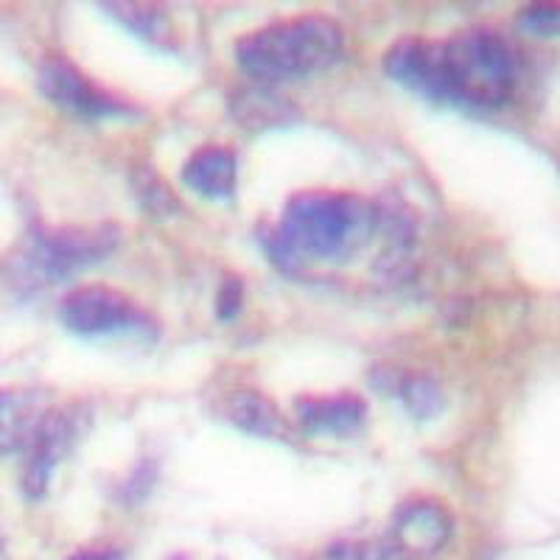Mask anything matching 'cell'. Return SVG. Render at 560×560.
<instances>
[{"label":"cell","mask_w":560,"mask_h":560,"mask_svg":"<svg viewBox=\"0 0 560 560\" xmlns=\"http://www.w3.org/2000/svg\"><path fill=\"white\" fill-rule=\"evenodd\" d=\"M68 560H121V555L107 552V549H90V552H79Z\"/></svg>","instance_id":"cell-18"},{"label":"cell","mask_w":560,"mask_h":560,"mask_svg":"<svg viewBox=\"0 0 560 560\" xmlns=\"http://www.w3.org/2000/svg\"><path fill=\"white\" fill-rule=\"evenodd\" d=\"M236 152L228 147H202L188 158L183 179L208 199H228L236 191Z\"/></svg>","instance_id":"cell-11"},{"label":"cell","mask_w":560,"mask_h":560,"mask_svg":"<svg viewBox=\"0 0 560 560\" xmlns=\"http://www.w3.org/2000/svg\"><path fill=\"white\" fill-rule=\"evenodd\" d=\"M57 404L48 389L7 387L0 389V454L26 459L45 434Z\"/></svg>","instance_id":"cell-6"},{"label":"cell","mask_w":560,"mask_h":560,"mask_svg":"<svg viewBox=\"0 0 560 560\" xmlns=\"http://www.w3.org/2000/svg\"><path fill=\"white\" fill-rule=\"evenodd\" d=\"M113 228L93 230H57L39 233L32 247L26 249V267L37 278L62 280L77 272L79 267L102 261L115 244Z\"/></svg>","instance_id":"cell-4"},{"label":"cell","mask_w":560,"mask_h":560,"mask_svg":"<svg viewBox=\"0 0 560 560\" xmlns=\"http://www.w3.org/2000/svg\"><path fill=\"white\" fill-rule=\"evenodd\" d=\"M39 88L57 107L77 118H113V115H124L127 109L121 98L98 88L77 65L62 57L45 59L39 68Z\"/></svg>","instance_id":"cell-8"},{"label":"cell","mask_w":560,"mask_h":560,"mask_svg":"<svg viewBox=\"0 0 560 560\" xmlns=\"http://www.w3.org/2000/svg\"><path fill=\"white\" fill-rule=\"evenodd\" d=\"M518 82L516 48L490 26H468L440 39V102L497 109Z\"/></svg>","instance_id":"cell-2"},{"label":"cell","mask_w":560,"mask_h":560,"mask_svg":"<svg viewBox=\"0 0 560 560\" xmlns=\"http://www.w3.org/2000/svg\"><path fill=\"white\" fill-rule=\"evenodd\" d=\"M518 23H522V28H527V32L549 37V34L558 32V7H555V3H535V7L522 9Z\"/></svg>","instance_id":"cell-15"},{"label":"cell","mask_w":560,"mask_h":560,"mask_svg":"<svg viewBox=\"0 0 560 560\" xmlns=\"http://www.w3.org/2000/svg\"><path fill=\"white\" fill-rule=\"evenodd\" d=\"M364 401L353 393L325 395V398H303L298 401L300 427L312 434H353L364 423Z\"/></svg>","instance_id":"cell-10"},{"label":"cell","mask_w":560,"mask_h":560,"mask_svg":"<svg viewBox=\"0 0 560 560\" xmlns=\"http://www.w3.org/2000/svg\"><path fill=\"white\" fill-rule=\"evenodd\" d=\"M342 28L328 14L278 20L238 39L236 57L258 82H287L331 68L342 54Z\"/></svg>","instance_id":"cell-3"},{"label":"cell","mask_w":560,"mask_h":560,"mask_svg":"<svg viewBox=\"0 0 560 560\" xmlns=\"http://www.w3.org/2000/svg\"><path fill=\"white\" fill-rule=\"evenodd\" d=\"M398 393H401V401L407 404L409 412L420 420L432 418L443 409V389L432 376H409Z\"/></svg>","instance_id":"cell-13"},{"label":"cell","mask_w":560,"mask_h":560,"mask_svg":"<svg viewBox=\"0 0 560 560\" xmlns=\"http://www.w3.org/2000/svg\"><path fill=\"white\" fill-rule=\"evenodd\" d=\"M59 317L79 337H113L147 325V314L127 294L107 287H82L59 306Z\"/></svg>","instance_id":"cell-5"},{"label":"cell","mask_w":560,"mask_h":560,"mask_svg":"<svg viewBox=\"0 0 560 560\" xmlns=\"http://www.w3.org/2000/svg\"><path fill=\"white\" fill-rule=\"evenodd\" d=\"M384 68L418 96L440 102V39L404 37L384 57Z\"/></svg>","instance_id":"cell-9"},{"label":"cell","mask_w":560,"mask_h":560,"mask_svg":"<svg viewBox=\"0 0 560 560\" xmlns=\"http://www.w3.org/2000/svg\"><path fill=\"white\" fill-rule=\"evenodd\" d=\"M109 12H115L118 18L127 23L129 28L147 37L149 43H163L168 34V20L163 18V12L154 7H109Z\"/></svg>","instance_id":"cell-14"},{"label":"cell","mask_w":560,"mask_h":560,"mask_svg":"<svg viewBox=\"0 0 560 560\" xmlns=\"http://www.w3.org/2000/svg\"><path fill=\"white\" fill-rule=\"evenodd\" d=\"M238 306H242V280L228 278L224 280L222 292H219V314H222L224 319H230L238 312Z\"/></svg>","instance_id":"cell-17"},{"label":"cell","mask_w":560,"mask_h":560,"mask_svg":"<svg viewBox=\"0 0 560 560\" xmlns=\"http://www.w3.org/2000/svg\"><path fill=\"white\" fill-rule=\"evenodd\" d=\"M376 210L368 199L337 191L298 194L269 238V253L283 267L300 261H342L373 233Z\"/></svg>","instance_id":"cell-1"},{"label":"cell","mask_w":560,"mask_h":560,"mask_svg":"<svg viewBox=\"0 0 560 560\" xmlns=\"http://www.w3.org/2000/svg\"><path fill=\"white\" fill-rule=\"evenodd\" d=\"M323 560H387V552L382 547H376V544L368 541H342L334 544L323 555Z\"/></svg>","instance_id":"cell-16"},{"label":"cell","mask_w":560,"mask_h":560,"mask_svg":"<svg viewBox=\"0 0 560 560\" xmlns=\"http://www.w3.org/2000/svg\"><path fill=\"white\" fill-rule=\"evenodd\" d=\"M228 407H230V420H233L236 427L247 429V432L278 434L280 427H283L278 412L272 409V404L258 393H236Z\"/></svg>","instance_id":"cell-12"},{"label":"cell","mask_w":560,"mask_h":560,"mask_svg":"<svg viewBox=\"0 0 560 560\" xmlns=\"http://www.w3.org/2000/svg\"><path fill=\"white\" fill-rule=\"evenodd\" d=\"M452 513L434 499L404 504L389 527V549L404 560H432L452 541Z\"/></svg>","instance_id":"cell-7"}]
</instances>
